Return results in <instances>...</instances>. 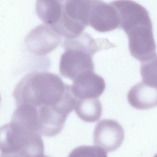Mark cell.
Returning a JSON list of instances; mask_svg holds the SVG:
<instances>
[{"label":"cell","instance_id":"obj_9","mask_svg":"<svg viewBox=\"0 0 157 157\" xmlns=\"http://www.w3.org/2000/svg\"><path fill=\"white\" fill-rule=\"evenodd\" d=\"M105 83L94 71H88L78 76L71 86L73 95L78 100L98 99L104 91Z\"/></svg>","mask_w":157,"mask_h":157},{"label":"cell","instance_id":"obj_3","mask_svg":"<svg viewBox=\"0 0 157 157\" xmlns=\"http://www.w3.org/2000/svg\"><path fill=\"white\" fill-rule=\"evenodd\" d=\"M59 62V72L63 77L74 81L86 71H94L93 55L88 51L74 47H65Z\"/></svg>","mask_w":157,"mask_h":157},{"label":"cell","instance_id":"obj_8","mask_svg":"<svg viewBox=\"0 0 157 157\" xmlns=\"http://www.w3.org/2000/svg\"><path fill=\"white\" fill-rule=\"evenodd\" d=\"M124 132L122 126L114 120L103 119L96 125L94 141L107 152L117 149L123 143Z\"/></svg>","mask_w":157,"mask_h":157},{"label":"cell","instance_id":"obj_12","mask_svg":"<svg viewBox=\"0 0 157 157\" xmlns=\"http://www.w3.org/2000/svg\"><path fill=\"white\" fill-rule=\"evenodd\" d=\"M63 6L64 1L39 0L36 4V10L45 24L52 27L60 19Z\"/></svg>","mask_w":157,"mask_h":157},{"label":"cell","instance_id":"obj_16","mask_svg":"<svg viewBox=\"0 0 157 157\" xmlns=\"http://www.w3.org/2000/svg\"><path fill=\"white\" fill-rule=\"evenodd\" d=\"M1 157H20L19 156H15V155H10V154H3L2 153Z\"/></svg>","mask_w":157,"mask_h":157},{"label":"cell","instance_id":"obj_4","mask_svg":"<svg viewBox=\"0 0 157 157\" xmlns=\"http://www.w3.org/2000/svg\"><path fill=\"white\" fill-rule=\"evenodd\" d=\"M126 33L128 37L129 52L132 56L142 62L156 55V45L152 24L138 25Z\"/></svg>","mask_w":157,"mask_h":157},{"label":"cell","instance_id":"obj_13","mask_svg":"<svg viewBox=\"0 0 157 157\" xmlns=\"http://www.w3.org/2000/svg\"><path fill=\"white\" fill-rule=\"evenodd\" d=\"M75 112L80 119L88 123L98 121L102 113V107L98 99L78 100Z\"/></svg>","mask_w":157,"mask_h":157},{"label":"cell","instance_id":"obj_1","mask_svg":"<svg viewBox=\"0 0 157 157\" xmlns=\"http://www.w3.org/2000/svg\"><path fill=\"white\" fill-rule=\"evenodd\" d=\"M71 87L54 73L34 72L25 76L17 83L13 96L17 105L55 106L63 101Z\"/></svg>","mask_w":157,"mask_h":157},{"label":"cell","instance_id":"obj_7","mask_svg":"<svg viewBox=\"0 0 157 157\" xmlns=\"http://www.w3.org/2000/svg\"><path fill=\"white\" fill-rule=\"evenodd\" d=\"M111 3L118 13L119 27L125 33L138 25L152 24L147 11L135 2L116 1Z\"/></svg>","mask_w":157,"mask_h":157},{"label":"cell","instance_id":"obj_10","mask_svg":"<svg viewBox=\"0 0 157 157\" xmlns=\"http://www.w3.org/2000/svg\"><path fill=\"white\" fill-rule=\"evenodd\" d=\"M40 135L54 136L61 132L69 113L59 106H43L38 108Z\"/></svg>","mask_w":157,"mask_h":157},{"label":"cell","instance_id":"obj_11","mask_svg":"<svg viewBox=\"0 0 157 157\" xmlns=\"http://www.w3.org/2000/svg\"><path fill=\"white\" fill-rule=\"evenodd\" d=\"M128 100L134 108L139 110L151 109L157 106V87L140 82L128 91Z\"/></svg>","mask_w":157,"mask_h":157},{"label":"cell","instance_id":"obj_6","mask_svg":"<svg viewBox=\"0 0 157 157\" xmlns=\"http://www.w3.org/2000/svg\"><path fill=\"white\" fill-rule=\"evenodd\" d=\"M89 24L98 32H110L119 27V16L115 8L111 3L90 1Z\"/></svg>","mask_w":157,"mask_h":157},{"label":"cell","instance_id":"obj_2","mask_svg":"<svg viewBox=\"0 0 157 157\" xmlns=\"http://www.w3.org/2000/svg\"><path fill=\"white\" fill-rule=\"evenodd\" d=\"M2 153L21 157H43L44 144L40 134L13 121L0 130Z\"/></svg>","mask_w":157,"mask_h":157},{"label":"cell","instance_id":"obj_5","mask_svg":"<svg viewBox=\"0 0 157 157\" xmlns=\"http://www.w3.org/2000/svg\"><path fill=\"white\" fill-rule=\"evenodd\" d=\"M61 39V36L51 26L41 24L28 33L25 43L30 52L36 56H42L56 49Z\"/></svg>","mask_w":157,"mask_h":157},{"label":"cell","instance_id":"obj_18","mask_svg":"<svg viewBox=\"0 0 157 157\" xmlns=\"http://www.w3.org/2000/svg\"><path fill=\"white\" fill-rule=\"evenodd\" d=\"M47 157V156H44V157Z\"/></svg>","mask_w":157,"mask_h":157},{"label":"cell","instance_id":"obj_17","mask_svg":"<svg viewBox=\"0 0 157 157\" xmlns=\"http://www.w3.org/2000/svg\"><path fill=\"white\" fill-rule=\"evenodd\" d=\"M154 157H157V154H156V155L154 156Z\"/></svg>","mask_w":157,"mask_h":157},{"label":"cell","instance_id":"obj_14","mask_svg":"<svg viewBox=\"0 0 157 157\" xmlns=\"http://www.w3.org/2000/svg\"><path fill=\"white\" fill-rule=\"evenodd\" d=\"M140 73L143 82L157 87V54L141 62Z\"/></svg>","mask_w":157,"mask_h":157},{"label":"cell","instance_id":"obj_15","mask_svg":"<svg viewBox=\"0 0 157 157\" xmlns=\"http://www.w3.org/2000/svg\"><path fill=\"white\" fill-rule=\"evenodd\" d=\"M68 157H107V155L101 147L83 146L74 149Z\"/></svg>","mask_w":157,"mask_h":157}]
</instances>
